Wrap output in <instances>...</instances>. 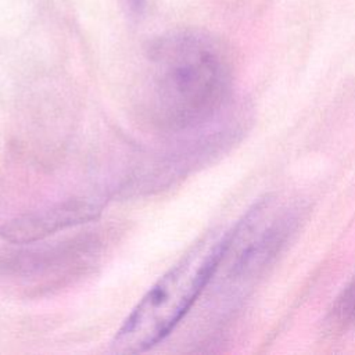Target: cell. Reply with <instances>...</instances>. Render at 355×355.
<instances>
[{
	"label": "cell",
	"mask_w": 355,
	"mask_h": 355,
	"mask_svg": "<svg viewBox=\"0 0 355 355\" xmlns=\"http://www.w3.org/2000/svg\"><path fill=\"white\" fill-rule=\"evenodd\" d=\"M147 105L154 123L196 132L219 119L232 94V67L222 44L201 31H178L148 49Z\"/></svg>",
	"instance_id": "cell-1"
},
{
	"label": "cell",
	"mask_w": 355,
	"mask_h": 355,
	"mask_svg": "<svg viewBox=\"0 0 355 355\" xmlns=\"http://www.w3.org/2000/svg\"><path fill=\"white\" fill-rule=\"evenodd\" d=\"M229 243V230L187 251L139 300L111 341L115 354H140L164 341L208 288Z\"/></svg>",
	"instance_id": "cell-2"
},
{
	"label": "cell",
	"mask_w": 355,
	"mask_h": 355,
	"mask_svg": "<svg viewBox=\"0 0 355 355\" xmlns=\"http://www.w3.org/2000/svg\"><path fill=\"white\" fill-rule=\"evenodd\" d=\"M263 200L257 201L237 222L229 229V243L220 259L218 270L223 276L218 286L220 301L234 305L275 262L290 237L294 234L300 215L294 208L282 211L265 227L258 229V220L263 209Z\"/></svg>",
	"instance_id": "cell-3"
},
{
	"label": "cell",
	"mask_w": 355,
	"mask_h": 355,
	"mask_svg": "<svg viewBox=\"0 0 355 355\" xmlns=\"http://www.w3.org/2000/svg\"><path fill=\"white\" fill-rule=\"evenodd\" d=\"M101 205L90 200H67L17 216L0 227V237L12 245L35 244L49 236L98 218Z\"/></svg>",
	"instance_id": "cell-4"
},
{
	"label": "cell",
	"mask_w": 355,
	"mask_h": 355,
	"mask_svg": "<svg viewBox=\"0 0 355 355\" xmlns=\"http://www.w3.org/2000/svg\"><path fill=\"white\" fill-rule=\"evenodd\" d=\"M334 315L338 322L344 324L355 323V279L338 298L334 308Z\"/></svg>",
	"instance_id": "cell-5"
},
{
	"label": "cell",
	"mask_w": 355,
	"mask_h": 355,
	"mask_svg": "<svg viewBox=\"0 0 355 355\" xmlns=\"http://www.w3.org/2000/svg\"><path fill=\"white\" fill-rule=\"evenodd\" d=\"M128 3H129V8L136 14H141L146 6V0H128Z\"/></svg>",
	"instance_id": "cell-6"
}]
</instances>
